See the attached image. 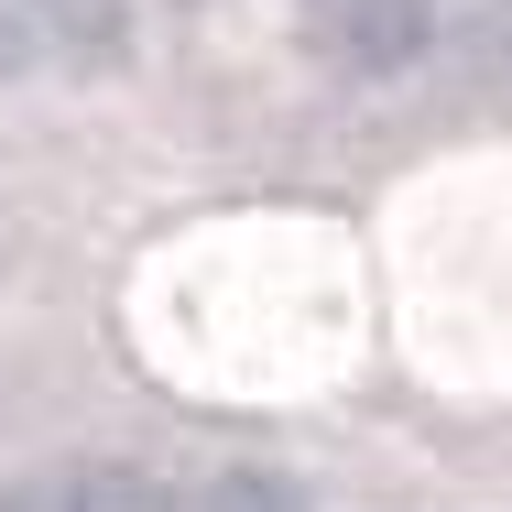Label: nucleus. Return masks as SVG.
<instances>
[{"label":"nucleus","mask_w":512,"mask_h":512,"mask_svg":"<svg viewBox=\"0 0 512 512\" xmlns=\"http://www.w3.org/2000/svg\"><path fill=\"white\" fill-rule=\"evenodd\" d=\"M491 33V0H306V44L338 77H414L447 44Z\"/></svg>","instance_id":"f257e3e1"},{"label":"nucleus","mask_w":512,"mask_h":512,"mask_svg":"<svg viewBox=\"0 0 512 512\" xmlns=\"http://www.w3.org/2000/svg\"><path fill=\"white\" fill-rule=\"evenodd\" d=\"M0 11L33 55H66V66H120L131 55V0H0Z\"/></svg>","instance_id":"f03ea898"},{"label":"nucleus","mask_w":512,"mask_h":512,"mask_svg":"<svg viewBox=\"0 0 512 512\" xmlns=\"http://www.w3.org/2000/svg\"><path fill=\"white\" fill-rule=\"evenodd\" d=\"M22 512H175V502H164L142 469H109L99 458V469H55L44 491H22Z\"/></svg>","instance_id":"7ed1b4c3"},{"label":"nucleus","mask_w":512,"mask_h":512,"mask_svg":"<svg viewBox=\"0 0 512 512\" xmlns=\"http://www.w3.org/2000/svg\"><path fill=\"white\" fill-rule=\"evenodd\" d=\"M197 512H306V491H295V480H273V469H229Z\"/></svg>","instance_id":"20e7f679"},{"label":"nucleus","mask_w":512,"mask_h":512,"mask_svg":"<svg viewBox=\"0 0 512 512\" xmlns=\"http://www.w3.org/2000/svg\"><path fill=\"white\" fill-rule=\"evenodd\" d=\"M22 66H33V44H22V33H11V11H0V77H22Z\"/></svg>","instance_id":"39448f33"}]
</instances>
